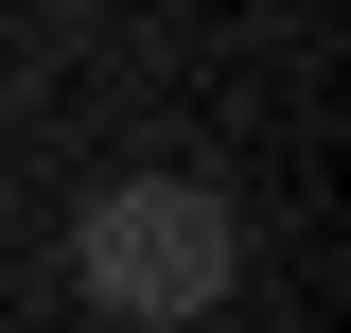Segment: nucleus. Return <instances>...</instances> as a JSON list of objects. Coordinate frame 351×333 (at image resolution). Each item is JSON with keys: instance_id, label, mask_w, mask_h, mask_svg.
<instances>
[{"instance_id": "1", "label": "nucleus", "mask_w": 351, "mask_h": 333, "mask_svg": "<svg viewBox=\"0 0 351 333\" xmlns=\"http://www.w3.org/2000/svg\"><path fill=\"white\" fill-rule=\"evenodd\" d=\"M71 263H88L106 316L176 333V316H211V298L246 281V228H228V193H193V175H123V193H88Z\"/></svg>"}]
</instances>
